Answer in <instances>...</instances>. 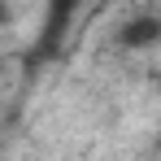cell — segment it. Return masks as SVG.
<instances>
[{"mask_svg":"<svg viewBox=\"0 0 161 161\" xmlns=\"http://www.w3.org/2000/svg\"><path fill=\"white\" fill-rule=\"evenodd\" d=\"M157 39H161V18L157 13H139V18H131L122 26V44L126 48H153Z\"/></svg>","mask_w":161,"mask_h":161,"instance_id":"1","label":"cell"}]
</instances>
